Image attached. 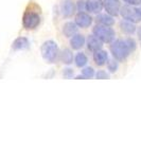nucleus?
<instances>
[{"label": "nucleus", "mask_w": 141, "mask_h": 159, "mask_svg": "<svg viewBox=\"0 0 141 159\" xmlns=\"http://www.w3.org/2000/svg\"><path fill=\"white\" fill-rule=\"evenodd\" d=\"M58 53V48L56 43L53 40H48L43 45L42 47V55L46 61H48L49 63L55 61L56 56Z\"/></svg>", "instance_id": "3"}, {"label": "nucleus", "mask_w": 141, "mask_h": 159, "mask_svg": "<svg viewBox=\"0 0 141 159\" xmlns=\"http://www.w3.org/2000/svg\"><path fill=\"white\" fill-rule=\"evenodd\" d=\"M98 19V22H100L101 25H111L114 24V19H112L111 16H108V15H99L97 17Z\"/></svg>", "instance_id": "17"}, {"label": "nucleus", "mask_w": 141, "mask_h": 159, "mask_svg": "<svg viewBox=\"0 0 141 159\" xmlns=\"http://www.w3.org/2000/svg\"><path fill=\"white\" fill-rule=\"evenodd\" d=\"M107 58V52H105L103 50H98L96 51V53L93 54V60L96 61V64L98 66H103L105 63H106Z\"/></svg>", "instance_id": "11"}, {"label": "nucleus", "mask_w": 141, "mask_h": 159, "mask_svg": "<svg viewBox=\"0 0 141 159\" xmlns=\"http://www.w3.org/2000/svg\"><path fill=\"white\" fill-rule=\"evenodd\" d=\"M87 11L91 13H100L103 7V2L102 0H88L85 4Z\"/></svg>", "instance_id": "8"}, {"label": "nucleus", "mask_w": 141, "mask_h": 159, "mask_svg": "<svg viewBox=\"0 0 141 159\" xmlns=\"http://www.w3.org/2000/svg\"><path fill=\"white\" fill-rule=\"evenodd\" d=\"M97 79H100V80H106V79H108V74L105 72V71L101 70V71H99V72L97 73Z\"/></svg>", "instance_id": "21"}, {"label": "nucleus", "mask_w": 141, "mask_h": 159, "mask_svg": "<svg viewBox=\"0 0 141 159\" xmlns=\"http://www.w3.org/2000/svg\"><path fill=\"white\" fill-rule=\"evenodd\" d=\"M87 45H88V49L91 51H98L102 48V40L93 35V36H89L87 40Z\"/></svg>", "instance_id": "9"}, {"label": "nucleus", "mask_w": 141, "mask_h": 159, "mask_svg": "<svg viewBox=\"0 0 141 159\" xmlns=\"http://www.w3.org/2000/svg\"><path fill=\"white\" fill-rule=\"evenodd\" d=\"M136 48V43L133 39H119L112 43L111 51L114 57L118 61H123Z\"/></svg>", "instance_id": "1"}, {"label": "nucleus", "mask_w": 141, "mask_h": 159, "mask_svg": "<svg viewBox=\"0 0 141 159\" xmlns=\"http://www.w3.org/2000/svg\"><path fill=\"white\" fill-rule=\"evenodd\" d=\"M72 60H73V56H72L71 51L68 49L64 50L63 53H61V61H63V63L70 64V63H72Z\"/></svg>", "instance_id": "18"}, {"label": "nucleus", "mask_w": 141, "mask_h": 159, "mask_svg": "<svg viewBox=\"0 0 141 159\" xmlns=\"http://www.w3.org/2000/svg\"><path fill=\"white\" fill-rule=\"evenodd\" d=\"M93 34L104 43H111L112 39L115 38L114 30L108 28V25H96L93 28Z\"/></svg>", "instance_id": "4"}, {"label": "nucleus", "mask_w": 141, "mask_h": 159, "mask_svg": "<svg viewBox=\"0 0 141 159\" xmlns=\"http://www.w3.org/2000/svg\"><path fill=\"white\" fill-rule=\"evenodd\" d=\"M74 61H75V65L78 66V67H84V66L87 64V57L86 55L84 54V53H78V54L75 55V58H74Z\"/></svg>", "instance_id": "16"}, {"label": "nucleus", "mask_w": 141, "mask_h": 159, "mask_svg": "<svg viewBox=\"0 0 141 159\" xmlns=\"http://www.w3.org/2000/svg\"><path fill=\"white\" fill-rule=\"evenodd\" d=\"M84 43H85V38H84L83 35H80V34L73 35L70 40V45L74 50L81 49L84 46Z\"/></svg>", "instance_id": "10"}, {"label": "nucleus", "mask_w": 141, "mask_h": 159, "mask_svg": "<svg viewBox=\"0 0 141 159\" xmlns=\"http://www.w3.org/2000/svg\"><path fill=\"white\" fill-rule=\"evenodd\" d=\"M120 28H121L122 32L126 33V34H133L136 30V28H135V25H133V22L126 21V20H123V21L120 22Z\"/></svg>", "instance_id": "15"}, {"label": "nucleus", "mask_w": 141, "mask_h": 159, "mask_svg": "<svg viewBox=\"0 0 141 159\" xmlns=\"http://www.w3.org/2000/svg\"><path fill=\"white\" fill-rule=\"evenodd\" d=\"M40 16L37 12L33 11L32 9H27L22 17V25L27 30H33L39 25Z\"/></svg>", "instance_id": "2"}, {"label": "nucleus", "mask_w": 141, "mask_h": 159, "mask_svg": "<svg viewBox=\"0 0 141 159\" xmlns=\"http://www.w3.org/2000/svg\"><path fill=\"white\" fill-rule=\"evenodd\" d=\"M117 68H118V65L115 61H108V69L111 70V72H115L117 71Z\"/></svg>", "instance_id": "20"}, {"label": "nucleus", "mask_w": 141, "mask_h": 159, "mask_svg": "<svg viewBox=\"0 0 141 159\" xmlns=\"http://www.w3.org/2000/svg\"><path fill=\"white\" fill-rule=\"evenodd\" d=\"M93 75H94V71H93V69H92V68L88 67V68H85L83 70V78L91 79Z\"/></svg>", "instance_id": "19"}, {"label": "nucleus", "mask_w": 141, "mask_h": 159, "mask_svg": "<svg viewBox=\"0 0 141 159\" xmlns=\"http://www.w3.org/2000/svg\"><path fill=\"white\" fill-rule=\"evenodd\" d=\"M63 32L64 34L67 37H71L78 32V28H76V24H73V22H67L63 28Z\"/></svg>", "instance_id": "14"}, {"label": "nucleus", "mask_w": 141, "mask_h": 159, "mask_svg": "<svg viewBox=\"0 0 141 159\" xmlns=\"http://www.w3.org/2000/svg\"><path fill=\"white\" fill-rule=\"evenodd\" d=\"M125 2H127V3H130V4H140L141 3V0H124Z\"/></svg>", "instance_id": "23"}, {"label": "nucleus", "mask_w": 141, "mask_h": 159, "mask_svg": "<svg viewBox=\"0 0 141 159\" xmlns=\"http://www.w3.org/2000/svg\"><path fill=\"white\" fill-rule=\"evenodd\" d=\"M73 75V70L72 69H65V71H64V76L67 79H71Z\"/></svg>", "instance_id": "22"}, {"label": "nucleus", "mask_w": 141, "mask_h": 159, "mask_svg": "<svg viewBox=\"0 0 141 159\" xmlns=\"http://www.w3.org/2000/svg\"><path fill=\"white\" fill-rule=\"evenodd\" d=\"M138 35H139V39L141 40V28L139 29V31H138Z\"/></svg>", "instance_id": "24"}, {"label": "nucleus", "mask_w": 141, "mask_h": 159, "mask_svg": "<svg viewBox=\"0 0 141 159\" xmlns=\"http://www.w3.org/2000/svg\"><path fill=\"white\" fill-rule=\"evenodd\" d=\"M92 18L86 13H80V14L76 15L75 17V24L76 25L81 28H87L91 25Z\"/></svg>", "instance_id": "7"}, {"label": "nucleus", "mask_w": 141, "mask_h": 159, "mask_svg": "<svg viewBox=\"0 0 141 159\" xmlns=\"http://www.w3.org/2000/svg\"><path fill=\"white\" fill-rule=\"evenodd\" d=\"M105 10L111 16H117L120 12V2L118 0H105Z\"/></svg>", "instance_id": "6"}, {"label": "nucleus", "mask_w": 141, "mask_h": 159, "mask_svg": "<svg viewBox=\"0 0 141 159\" xmlns=\"http://www.w3.org/2000/svg\"><path fill=\"white\" fill-rule=\"evenodd\" d=\"M75 11V6L71 1H65L61 4V12L65 17H69Z\"/></svg>", "instance_id": "13"}, {"label": "nucleus", "mask_w": 141, "mask_h": 159, "mask_svg": "<svg viewBox=\"0 0 141 159\" xmlns=\"http://www.w3.org/2000/svg\"><path fill=\"white\" fill-rule=\"evenodd\" d=\"M29 40L25 37H19L13 43V49L14 50H25L29 48Z\"/></svg>", "instance_id": "12"}, {"label": "nucleus", "mask_w": 141, "mask_h": 159, "mask_svg": "<svg viewBox=\"0 0 141 159\" xmlns=\"http://www.w3.org/2000/svg\"><path fill=\"white\" fill-rule=\"evenodd\" d=\"M122 17L130 22L141 21V10L132 6H124L120 10Z\"/></svg>", "instance_id": "5"}]
</instances>
